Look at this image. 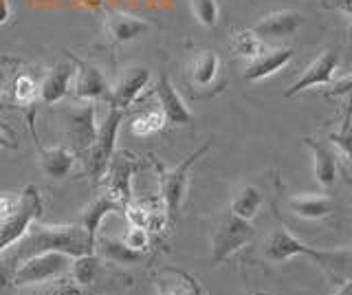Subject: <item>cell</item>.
Here are the masks:
<instances>
[{"instance_id":"obj_1","label":"cell","mask_w":352,"mask_h":295,"mask_svg":"<svg viewBox=\"0 0 352 295\" xmlns=\"http://www.w3.org/2000/svg\"><path fill=\"white\" fill-rule=\"evenodd\" d=\"M44 251H60L71 258L95 254V240L86 234L82 225H38L33 221L16 245L5 249L3 254L7 262H11L14 271L20 262L31 256L44 254Z\"/></svg>"},{"instance_id":"obj_2","label":"cell","mask_w":352,"mask_h":295,"mask_svg":"<svg viewBox=\"0 0 352 295\" xmlns=\"http://www.w3.org/2000/svg\"><path fill=\"white\" fill-rule=\"evenodd\" d=\"M264 260L282 265L295 256H306L315 260L335 284H344L352 280V249H315L304 245L300 238H295L286 227H278L267 236L262 247Z\"/></svg>"},{"instance_id":"obj_3","label":"cell","mask_w":352,"mask_h":295,"mask_svg":"<svg viewBox=\"0 0 352 295\" xmlns=\"http://www.w3.org/2000/svg\"><path fill=\"white\" fill-rule=\"evenodd\" d=\"M40 216L42 196L36 185H27L20 192H0V254L16 245Z\"/></svg>"},{"instance_id":"obj_4","label":"cell","mask_w":352,"mask_h":295,"mask_svg":"<svg viewBox=\"0 0 352 295\" xmlns=\"http://www.w3.org/2000/svg\"><path fill=\"white\" fill-rule=\"evenodd\" d=\"M253 236H256V229H253L251 221H245V218H240L227 210L218 218L212 234V265L214 267L223 265L236 251L249 245Z\"/></svg>"},{"instance_id":"obj_5","label":"cell","mask_w":352,"mask_h":295,"mask_svg":"<svg viewBox=\"0 0 352 295\" xmlns=\"http://www.w3.org/2000/svg\"><path fill=\"white\" fill-rule=\"evenodd\" d=\"M71 271V256L60 251H44V254L31 256L11 271V284L14 287H36V284L53 282Z\"/></svg>"},{"instance_id":"obj_6","label":"cell","mask_w":352,"mask_h":295,"mask_svg":"<svg viewBox=\"0 0 352 295\" xmlns=\"http://www.w3.org/2000/svg\"><path fill=\"white\" fill-rule=\"evenodd\" d=\"M212 148V141H207L205 146L196 148L190 157H185L179 166L172 170H165L159 166V183H161V203L168 218L176 216L183 205V199L187 194V183H190V172L196 166V161L201 159L205 152Z\"/></svg>"},{"instance_id":"obj_7","label":"cell","mask_w":352,"mask_h":295,"mask_svg":"<svg viewBox=\"0 0 352 295\" xmlns=\"http://www.w3.org/2000/svg\"><path fill=\"white\" fill-rule=\"evenodd\" d=\"M121 119H124V111L110 106V111L104 117V122L97 126V135H95L93 146L84 152L86 155V172L93 181H99L104 177L108 163L115 155V141H117Z\"/></svg>"},{"instance_id":"obj_8","label":"cell","mask_w":352,"mask_h":295,"mask_svg":"<svg viewBox=\"0 0 352 295\" xmlns=\"http://www.w3.org/2000/svg\"><path fill=\"white\" fill-rule=\"evenodd\" d=\"M137 168H139V159L135 155H130L128 150H119L110 159L104 177L99 179L104 188L102 194L110 196L113 201L126 207L132 201V177H135Z\"/></svg>"},{"instance_id":"obj_9","label":"cell","mask_w":352,"mask_h":295,"mask_svg":"<svg viewBox=\"0 0 352 295\" xmlns=\"http://www.w3.org/2000/svg\"><path fill=\"white\" fill-rule=\"evenodd\" d=\"M66 58L73 62L75 75L71 84V93L77 102H110V84L102 69L95 64L75 58L71 51H64Z\"/></svg>"},{"instance_id":"obj_10","label":"cell","mask_w":352,"mask_h":295,"mask_svg":"<svg viewBox=\"0 0 352 295\" xmlns=\"http://www.w3.org/2000/svg\"><path fill=\"white\" fill-rule=\"evenodd\" d=\"M97 126L93 102H77L64 111V133L69 137L75 155H84L93 146Z\"/></svg>"},{"instance_id":"obj_11","label":"cell","mask_w":352,"mask_h":295,"mask_svg":"<svg viewBox=\"0 0 352 295\" xmlns=\"http://www.w3.org/2000/svg\"><path fill=\"white\" fill-rule=\"evenodd\" d=\"M339 62H341L339 49H326L322 56L308 64L300 78H297L289 86V91L284 93V97H295V95H300L304 91L317 89V86L333 84L335 75H337V69H339Z\"/></svg>"},{"instance_id":"obj_12","label":"cell","mask_w":352,"mask_h":295,"mask_svg":"<svg viewBox=\"0 0 352 295\" xmlns=\"http://www.w3.org/2000/svg\"><path fill=\"white\" fill-rule=\"evenodd\" d=\"M152 82V71L143 64H135L119 73L117 82L110 86V106L126 111V108L143 93V89Z\"/></svg>"},{"instance_id":"obj_13","label":"cell","mask_w":352,"mask_h":295,"mask_svg":"<svg viewBox=\"0 0 352 295\" xmlns=\"http://www.w3.org/2000/svg\"><path fill=\"white\" fill-rule=\"evenodd\" d=\"M154 95L159 100V108L165 115V122L170 126H187L194 122L192 111L183 102V97L176 93L172 80L168 78V73H159L157 84H154Z\"/></svg>"},{"instance_id":"obj_14","label":"cell","mask_w":352,"mask_h":295,"mask_svg":"<svg viewBox=\"0 0 352 295\" xmlns=\"http://www.w3.org/2000/svg\"><path fill=\"white\" fill-rule=\"evenodd\" d=\"M304 25V16L295 9H278L267 16H262L256 25H253V34L260 40H284L291 38L295 31H300Z\"/></svg>"},{"instance_id":"obj_15","label":"cell","mask_w":352,"mask_h":295,"mask_svg":"<svg viewBox=\"0 0 352 295\" xmlns=\"http://www.w3.org/2000/svg\"><path fill=\"white\" fill-rule=\"evenodd\" d=\"M295 58V53L291 47H273V49H264L260 56H256L253 60L247 62L245 73L242 78L247 82H260L267 80L271 75H275L278 71L286 69L291 64V60Z\"/></svg>"},{"instance_id":"obj_16","label":"cell","mask_w":352,"mask_h":295,"mask_svg":"<svg viewBox=\"0 0 352 295\" xmlns=\"http://www.w3.org/2000/svg\"><path fill=\"white\" fill-rule=\"evenodd\" d=\"M150 31L152 23L128 12H113L106 18V34L115 45H128V42H135Z\"/></svg>"},{"instance_id":"obj_17","label":"cell","mask_w":352,"mask_h":295,"mask_svg":"<svg viewBox=\"0 0 352 295\" xmlns=\"http://www.w3.org/2000/svg\"><path fill=\"white\" fill-rule=\"evenodd\" d=\"M304 144L313 152L317 183L322 185L324 190L335 188L337 174H339V161H337V152L333 150V146H330L328 141L315 139V137H304Z\"/></svg>"},{"instance_id":"obj_18","label":"cell","mask_w":352,"mask_h":295,"mask_svg":"<svg viewBox=\"0 0 352 295\" xmlns=\"http://www.w3.org/2000/svg\"><path fill=\"white\" fill-rule=\"evenodd\" d=\"M73 75H75L73 62L53 64V67L49 69V73L44 75L42 82H40V100L47 106L62 102L64 97L71 93Z\"/></svg>"},{"instance_id":"obj_19","label":"cell","mask_w":352,"mask_h":295,"mask_svg":"<svg viewBox=\"0 0 352 295\" xmlns=\"http://www.w3.org/2000/svg\"><path fill=\"white\" fill-rule=\"evenodd\" d=\"M218 75H220L218 53L212 49L196 51L190 60V67H187V78H190V84L194 89H203V91L212 89V86H216Z\"/></svg>"},{"instance_id":"obj_20","label":"cell","mask_w":352,"mask_h":295,"mask_svg":"<svg viewBox=\"0 0 352 295\" xmlns=\"http://www.w3.org/2000/svg\"><path fill=\"white\" fill-rule=\"evenodd\" d=\"M154 287H157L159 295H203L196 278L179 267L161 269L154 278Z\"/></svg>"},{"instance_id":"obj_21","label":"cell","mask_w":352,"mask_h":295,"mask_svg":"<svg viewBox=\"0 0 352 295\" xmlns=\"http://www.w3.org/2000/svg\"><path fill=\"white\" fill-rule=\"evenodd\" d=\"M286 207L306 221H322L333 214V199L328 194H297L286 201Z\"/></svg>"},{"instance_id":"obj_22","label":"cell","mask_w":352,"mask_h":295,"mask_svg":"<svg viewBox=\"0 0 352 295\" xmlns=\"http://www.w3.org/2000/svg\"><path fill=\"white\" fill-rule=\"evenodd\" d=\"M40 170L47 174L49 179L60 181L69 177L73 166H75V152L64 148V146H51V148H40Z\"/></svg>"},{"instance_id":"obj_23","label":"cell","mask_w":352,"mask_h":295,"mask_svg":"<svg viewBox=\"0 0 352 295\" xmlns=\"http://www.w3.org/2000/svg\"><path fill=\"white\" fill-rule=\"evenodd\" d=\"M121 210H124V205H119L117 201H113L106 194H97L91 203H88L86 207H82V212H80V225L86 229L88 236H91L93 240H97L99 225H102L104 218L108 214L121 212Z\"/></svg>"},{"instance_id":"obj_24","label":"cell","mask_w":352,"mask_h":295,"mask_svg":"<svg viewBox=\"0 0 352 295\" xmlns=\"http://www.w3.org/2000/svg\"><path fill=\"white\" fill-rule=\"evenodd\" d=\"M262 203H264V194L258 185L245 183L236 190L234 199H231V203H229V212H234L236 216L245 218V221H251V218L260 212Z\"/></svg>"},{"instance_id":"obj_25","label":"cell","mask_w":352,"mask_h":295,"mask_svg":"<svg viewBox=\"0 0 352 295\" xmlns=\"http://www.w3.org/2000/svg\"><path fill=\"white\" fill-rule=\"evenodd\" d=\"M95 251H99L106 260L117 262V265H137V262L146 258L143 251L130 249L128 245H124V240H113V238H97Z\"/></svg>"},{"instance_id":"obj_26","label":"cell","mask_w":352,"mask_h":295,"mask_svg":"<svg viewBox=\"0 0 352 295\" xmlns=\"http://www.w3.org/2000/svg\"><path fill=\"white\" fill-rule=\"evenodd\" d=\"M40 100V82L31 73H18L11 80V104L16 108H31Z\"/></svg>"},{"instance_id":"obj_27","label":"cell","mask_w":352,"mask_h":295,"mask_svg":"<svg viewBox=\"0 0 352 295\" xmlns=\"http://www.w3.org/2000/svg\"><path fill=\"white\" fill-rule=\"evenodd\" d=\"M229 47H231V51H234L236 58H242V60L249 62L264 51V40H260L251 29H242V31H236V34L231 36Z\"/></svg>"},{"instance_id":"obj_28","label":"cell","mask_w":352,"mask_h":295,"mask_svg":"<svg viewBox=\"0 0 352 295\" xmlns=\"http://www.w3.org/2000/svg\"><path fill=\"white\" fill-rule=\"evenodd\" d=\"M71 276L77 287H88L93 284L99 276V258L95 254L77 256L71 262Z\"/></svg>"},{"instance_id":"obj_29","label":"cell","mask_w":352,"mask_h":295,"mask_svg":"<svg viewBox=\"0 0 352 295\" xmlns=\"http://www.w3.org/2000/svg\"><path fill=\"white\" fill-rule=\"evenodd\" d=\"M165 126H168L165 115H163L161 108H157V111H146V113H141L132 119L130 133L137 135V137H150L154 133H159V130H163Z\"/></svg>"},{"instance_id":"obj_30","label":"cell","mask_w":352,"mask_h":295,"mask_svg":"<svg viewBox=\"0 0 352 295\" xmlns=\"http://www.w3.org/2000/svg\"><path fill=\"white\" fill-rule=\"evenodd\" d=\"M190 7L198 25H203L205 29H214L218 25L220 9L216 0H190Z\"/></svg>"},{"instance_id":"obj_31","label":"cell","mask_w":352,"mask_h":295,"mask_svg":"<svg viewBox=\"0 0 352 295\" xmlns=\"http://www.w3.org/2000/svg\"><path fill=\"white\" fill-rule=\"evenodd\" d=\"M330 141L344 152V157L352 163V104L348 106L346 117H344V124H341V130L330 135Z\"/></svg>"},{"instance_id":"obj_32","label":"cell","mask_w":352,"mask_h":295,"mask_svg":"<svg viewBox=\"0 0 352 295\" xmlns=\"http://www.w3.org/2000/svg\"><path fill=\"white\" fill-rule=\"evenodd\" d=\"M121 240H124V245H128L130 249L143 251V254H146L148 247H150V232H148V229H143V227H132L130 225Z\"/></svg>"},{"instance_id":"obj_33","label":"cell","mask_w":352,"mask_h":295,"mask_svg":"<svg viewBox=\"0 0 352 295\" xmlns=\"http://www.w3.org/2000/svg\"><path fill=\"white\" fill-rule=\"evenodd\" d=\"M29 295H82V289L77 284H55L47 282V287H40L36 291H31Z\"/></svg>"},{"instance_id":"obj_34","label":"cell","mask_w":352,"mask_h":295,"mask_svg":"<svg viewBox=\"0 0 352 295\" xmlns=\"http://www.w3.org/2000/svg\"><path fill=\"white\" fill-rule=\"evenodd\" d=\"M328 86H330V89H326V95H335V97L346 95L350 100V104H352V75H348V78H344V80H337V82L328 84Z\"/></svg>"},{"instance_id":"obj_35","label":"cell","mask_w":352,"mask_h":295,"mask_svg":"<svg viewBox=\"0 0 352 295\" xmlns=\"http://www.w3.org/2000/svg\"><path fill=\"white\" fill-rule=\"evenodd\" d=\"M0 150H18V135L5 122H0Z\"/></svg>"},{"instance_id":"obj_36","label":"cell","mask_w":352,"mask_h":295,"mask_svg":"<svg viewBox=\"0 0 352 295\" xmlns=\"http://www.w3.org/2000/svg\"><path fill=\"white\" fill-rule=\"evenodd\" d=\"M322 5L326 9H337L341 14L352 16V0H322Z\"/></svg>"},{"instance_id":"obj_37","label":"cell","mask_w":352,"mask_h":295,"mask_svg":"<svg viewBox=\"0 0 352 295\" xmlns=\"http://www.w3.org/2000/svg\"><path fill=\"white\" fill-rule=\"evenodd\" d=\"M7 284H11V269L0 262V289H5Z\"/></svg>"},{"instance_id":"obj_38","label":"cell","mask_w":352,"mask_h":295,"mask_svg":"<svg viewBox=\"0 0 352 295\" xmlns=\"http://www.w3.org/2000/svg\"><path fill=\"white\" fill-rule=\"evenodd\" d=\"M7 80H9V75H7V69H5V64L0 62V93H3V89H5Z\"/></svg>"},{"instance_id":"obj_39","label":"cell","mask_w":352,"mask_h":295,"mask_svg":"<svg viewBox=\"0 0 352 295\" xmlns=\"http://www.w3.org/2000/svg\"><path fill=\"white\" fill-rule=\"evenodd\" d=\"M335 295H352V280H346Z\"/></svg>"},{"instance_id":"obj_40","label":"cell","mask_w":352,"mask_h":295,"mask_svg":"<svg viewBox=\"0 0 352 295\" xmlns=\"http://www.w3.org/2000/svg\"><path fill=\"white\" fill-rule=\"evenodd\" d=\"M341 177H344V181H346V185L352 190V177L348 174V170H341Z\"/></svg>"},{"instance_id":"obj_41","label":"cell","mask_w":352,"mask_h":295,"mask_svg":"<svg viewBox=\"0 0 352 295\" xmlns=\"http://www.w3.org/2000/svg\"><path fill=\"white\" fill-rule=\"evenodd\" d=\"M350 31H352V23H350Z\"/></svg>"},{"instance_id":"obj_42","label":"cell","mask_w":352,"mask_h":295,"mask_svg":"<svg viewBox=\"0 0 352 295\" xmlns=\"http://www.w3.org/2000/svg\"><path fill=\"white\" fill-rule=\"evenodd\" d=\"M253 295H260V293H253Z\"/></svg>"},{"instance_id":"obj_43","label":"cell","mask_w":352,"mask_h":295,"mask_svg":"<svg viewBox=\"0 0 352 295\" xmlns=\"http://www.w3.org/2000/svg\"><path fill=\"white\" fill-rule=\"evenodd\" d=\"M260 295H262V293H260Z\"/></svg>"}]
</instances>
